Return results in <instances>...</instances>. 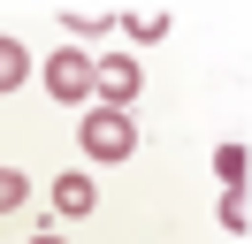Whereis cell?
Listing matches in <instances>:
<instances>
[{
    "instance_id": "obj_10",
    "label": "cell",
    "mask_w": 252,
    "mask_h": 244,
    "mask_svg": "<svg viewBox=\"0 0 252 244\" xmlns=\"http://www.w3.org/2000/svg\"><path fill=\"white\" fill-rule=\"evenodd\" d=\"M31 244H62V237H54V229H38V237H31Z\"/></svg>"
},
{
    "instance_id": "obj_4",
    "label": "cell",
    "mask_w": 252,
    "mask_h": 244,
    "mask_svg": "<svg viewBox=\"0 0 252 244\" xmlns=\"http://www.w3.org/2000/svg\"><path fill=\"white\" fill-rule=\"evenodd\" d=\"M54 206H62V214H92V206H99L92 176H62V183H54Z\"/></svg>"
},
{
    "instance_id": "obj_7",
    "label": "cell",
    "mask_w": 252,
    "mask_h": 244,
    "mask_svg": "<svg viewBox=\"0 0 252 244\" xmlns=\"http://www.w3.org/2000/svg\"><path fill=\"white\" fill-rule=\"evenodd\" d=\"M245 168H252V160H245V145H221V152H214V176L229 183V191H245Z\"/></svg>"
},
{
    "instance_id": "obj_3",
    "label": "cell",
    "mask_w": 252,
    "mask_h": 244,
    "mask_svg": "<svg viewBox=\"0 0 252 244\" xmlns=\"http://www.w3.org/2000/svg\"><path fill=\"white\" fill-rule=\"evenodd\" d=\"M138 84H145V69H138L130 54H107V61H92V92H99L107 107H130V99H138Z\"/></svg>"
},
{
    "instance_id": "obj_6",
    "label": "cell",
    "mask_w": 252,
    "mask_h": 244,
    "mask_svg": "<svg viewBox=\"0 0 252 244\" xmlns=\"http://www.w3.org/2000/svg\"><path fill=\"white\" fill-rule=\"evenodd\" d=\"M130 38H168V8H130Z\"/></svg>"
},
{
    "instance_id": "obj_2",
    "label": "cell",
    "mask_w": 252,
    "mask_h": 244,
    "mask_svg": "<svg viewBox=\"0 0 252 244\" xmlns=\"http://www.w3.org/2000/svg\"><path fill=\"white\" fill-rule=\"evenodd\" d=\"M38 76H46L54 99H92V54H77V46H54V61Z\"/></svg>"
},
{
    "instance_id": "obj_5",
    "label": "cell",
    "mask_w": 252,
    "mask_h": 244,
    "mask_svg": "<svg viewBox=\"0 0 252 244\" xmlns=\"http://www.w3.org/2000/svg\"><path fill=\"white\" fill-rule=\"evenodd\" d=\"M23 76H31V54H23V38H0V92H16Z\"/></svg>"
},
{
    "instance_id": "obj_8",
    "label": "cell",
    "mask_w": 252,
    "mask_h": 244,
    "mask_svg": "<svg viewBox=\"0 0 252 244\" xmlns=\"http://www.w3.org/2000/svg\"><path fill=\"white\" fill-rule=\"evenodd\" d=\"M69 23H77V30H107L115 8H69Z\"/></svg>"
},
{
    "instance_id": "obj_9",
    "label": "cell",
    "mask_w": 252,
    "mask_h": 244,
    "mask_svg": "<svg viewBox=\"0 0 252 244\" xmlns=\"http://www.w3.org/2000/svg\"><path fill=\"white\" fill-rule=\"evenodd\" d=\"M8 206H23V176H16V168H0V214H8Z\"/></svg>"
},
{
    "instance_id": "obj_1",
    "label": "cell",
    "mask_w": 252,
    "mask_h": 244,
    "mask_svg": "<svg viewBox=\"0 0 252 244\" xmlns=\"http://www.w3.org/2000/svg\"><path fill=\"white\" fill-rule=\"evenodd\" d=\"M84 152H92V160H130V152H138V130H130L123 107H92V115H84Z\"/></svg>"
}]
</instances>
